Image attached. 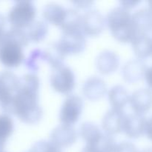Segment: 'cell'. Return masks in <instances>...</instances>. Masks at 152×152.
Segmentation results:
<instances>
[{
    "instance_id": "d6a6232c",
    "label": "cell",
    "mask_w": 152,
    "mask_h": 152,
    "mask_svg": "<svg viewBox=\"0 0 152 152\" xmlns=\"http://www.w3.org/2000/svg\"><path fill=\"white\" fill-rule=\"evenodd\" d=\"M141 152H152V148H147V149L143 150Z\"/></svg>"
},
{
    "instance_id": "30bf717a",
    "label": "cell",
    "mask_w": 152,
    "mask_h": 152,
    "mask_svg": "<svg viewBox=\"0 0 152 152\" xmlns=\"http://www.w3.org/2000/svg\"><path fill=\"white\" fill-rule=\"evenodd\" d=\"M147 120L143 114L134 113L126 114L123 126V132L132 139H137L145 132Z\"/></svg>"
},
{
    "instance_id": "836d02e7",
    "label": "cell",
    "mask_w": 152,
    "mask_h": 152,
    "mask_svg": "<svg viewBox=\"0 0 152 152\" xmlns=\"http://www.w3.org/2000/svg\"><path fill=\"white\" fill-rule=\"evenodd\" d=\"M148 4H149L150 6V10H152V1H148Z\"/></svg>"
},
{
    "instance_id": "3957f363",
    "label": "cell",
    "mask_w": 152,
    "mask_h": 152,
    "mask_svg": "<svg viewBox=\"0 0 152 152\" xmlns=\"http://www.w3.org/2000/svg\"><path fill=\"white\" fill-rule=\"evenodd\" d=\"M29 40L24 30L15 29L10 34V39L0 48V61L10 68L17 67L24 59L23 48L28 45Z\"/></svg>"
},
{
    "instance_id": "ac0fdd59",
    "label": "cell",
    "mask_w": 152,
    "mask_h": 152,
    "mask_svg": "<svg viewBox=\"0 0 152 152\" xmlns=\"http://www.w3.org/2000/svg\"><path fill=\"white\" fill-rule=\"evenodd\" d=\"M42 53L43 59L48 62L53 69L63 65V61L66 57V54L64 53L58 42L49 45Z\"/></svg>"
},
{
    "instance_id": "1f68e13d",
    "label": "cell",
    "mask_w": 152,
    "mask_h": 152,
    "mask_svg": "<svg viewBox=\"0 0 152 152\" xmlns=\"http://www.w3.org/2000/svg\"><path fill=\"white\" fill-rule=\"evenodd\" d=\"M77 3H78V4H77V7H89V4H92V2L91 1V2H88V1H77Z\"/></svg>"
},
{
    "instance_id": "9c48e42d",
    "label": "cell",
    "mask_w": 152,
    "mask_h": 152,
    "mask_svg": "<svg viewBox=\"0 0 152 152\" xmlns=\"http://www.w3.org/2000/svg\"><path fill=\"white\" fill-rule=\"evenodd\" d=\"M77 140V133L72 126L61 124L55 128L50 135V141L59 148L72 145Z\"/></svg>"
},
{
    "instance_id": "6da1fadb",
    "label": "cell",
    "mask_w": 152,
    "mask_h": 152,
    "mask_svg": "<svg viewBox=\"0 0 152 152\" xmlns=\"http://www.w3.org/2000/svg\"><path fill=\"white\" fill-rule=\"evenodd\" d=\"M39 91V77L35 74H26L19 80L18 90L10 103L12 111L27 124H37L42 117Z\"/></svg>"
},
{
    "instance_id": "8992f818",
    "label": "cell",
    "mask_w": 152,
    "mask_h": 152,
    "mask_svg": "<svg viewBox=\"0 0 152 152\" xmlns=\"http://www.w3.org/2000/svg\"><path fill=\"white\" fill-rule=\"evenodd\" d=\"M83 100L75 94L68 95L64 100L59 111V121L62 124L73 126L80 119L83 110Z\"/></svg>"
},
{
    "instance_id": "ffe728a7",
    "label": "cell",
    "mask_w": 152,
    "mask_h": 152,
    "mask_svg": "<svg viewBox=\"0 0 152 152\" xmlns=\"http://www.w3.org/2000/svg\"><path fill=\"white\" fill-rule=\"evenodd\" d=\"M135 54L140 59L152 55V38L148 34H138L132 41Z\"/></svg>"
},
{
    "instance_id": "5bb4252c",
    "label": "cell",
    "mask_w": 152,
    "mask_h": 152,
    "mask_svg": "<svg viewBox=\"0 0 152 152\" xmlns=\"http://www.w3.org/2000/svg\"><path fill=\"white\" fill-rule=\"evenodd\" d=\"M120 64L119 57L114 52L105 50L98 55L96 67L102 74H110L117 71Z\"/></svg>"
},
{
    "instance_id": "4fadbf2b",
    "label": "cell",
    "mask_w": 152,
    "mask_h": 152,
    "mask_svg": "<svg viewBox=\"0 0 152 152\" xmlns=\"http://www.w3.org/2000/svg\"><path fill=\"white\" fill-rule=\"evenodd\" d=\"M82 89L83 95L91 101L101 99L107 91L105 83L98 77H91L88 79Z\"/></svg>"
},
{
    "instance_id": "4316f807",
    "label": "cell",
    "mask_w": 152,
    "mask_h": 152,
    "mask_svg": "<svg viewBox=\"0 0 152 152\" xmlns=\"http://www.w3.org/2000/svg\"><path fill=\"white\" fill-rule=\"evenodd\" d=\"M39 59H43V53L42 50L37 49L34 50L31 53V56L28 58L27 65L28 66V68L32 70L33 71H37V67H38V61Z\"/></svg>"
},
{
    "instance_id": "52a82bcc",
    "label": "cell",
    "mask_w": 152,
    "mask_h": 152,
    "mask_svg": "<svg viewBox=\"0 0 152 152\" xmlns=\"http://www.w3.org/2000/svg\"><path fill=\"white\" fill-rule=\"evenodd\" d=\"M58 42L66 56L79 54L86 47V37L81 29L62 31Z\"/></svg>"
},
{
    "instance_id": "d4e9b609",
    "label": "cell",
    "mask_w": 152,
    "mask_h": 152,
    "mask_svg": "<svg viewBox=\"0 0 152 152\" xmlns=\"http://www.w3.org/2000/svg\"><path fill=\"white\" fill-rule=\"evenodd\" d=\"M13 129V120L6 115H0V149L4 147Z\"/></svg>"
},
{
    "instance_id": "e0dca14e",
    "label": "cell",
    "mask_w": 152,
    "mask_h": 152,
    "mask_svg": "<svg viewBox=\"0 0 152 152\" xmlns=\"http://www.w3.org/2000/svg\"><path fill=\"white\" fill-rule=\"evenodd\" d=\"M67 9L56 3H50L44 7L42 16L46 22L60 27L66 15Z\"/></svg>"
},
{
    "instance_id": "f1b7e54d",
    "label": "cell",
    "mask_w": 152,
    "mask_h": 152,
    "mask_svg": "<svg viewBox=\"0 0 152 152\" xmlns=\"http://www.w3.org/2000/svg\"><path fill=\"white\" fill-rule=\"evenodd\" d=\"M139 3V1H123L120 2L121 4V7H124L126 10H129V9H132V7H134L135 5Z\"/></svg>"
},
{
    "instance_id": "5b68a950",
    "label": "cell",
    "mask_w": 152,
    "mask_h": 152,
    "mask_svg": "<svg viewBox=\"0 0 152 152\" xmlns=\"http://www.w3.org/2000/svg\"><path fill=\"white\" fill-rule=\"evenodd\" d=\"M50 81L53 90L62 94H68L75 87L74 72L69 67L64 65L53 68Z\"/></svg>"
},
{
    "instance_id": "9a60e30c",
    "label": "cell",
    "mask_w": 152,
    "mask_h": 152,
    "mask_svg": "<svg viewBox=\"0 0 152 152\" xmlns=\"http://www.w3.org/2000/svg\"><path fill=\"white\" fill-rule=\"evenodd\" d=\"M146 66L141 59H132L129 61L123 66V77L126 82L134 83L139 81L145 76L146 72Z\"/></svg>"
},
{
    "instance_id": "ba28073f",
    "label": "cell",
    "mask_w": 152,
    "mask_h": 152,
    "mask_svg": "<svg viewBox=\"0 0 152 152\" xmlns=\"http://www.w3.org/2000/svg\"><path fill=\"white\" fill-rule=\"evenodd\" d=\"M106 24V19L98 10H91L86 12L82 18L81 29L85 35L96 37L99 35Z\"/></svg>"
},
{
    "instance_id": "603a6c76",
    "label": "cell",
    "mask_w": 152,
    "mask_h": 152,
    "mask_svg": "<svg viewBox=\"0 0 152 152\" xmlns=\"http://www.w3.org/2000/svg\"><path fill=\"white\" fill-rule=\"evenodd\" d=\"M102 134L99 128L91 122H86L80 128V137L87 144L96 142Z\"/></svg>"
},
{
    "instance_id": "44dd1931",
    "label": "cell",
    "mask_w": 152,
    "mask_h": 152,
    "mask_svg": "<svg viewBox=\"0 0 152 152\" xmlns=\"http://www.w3.org/2000/svg\"><path fill=\"white\" fill-rule=\"evenodd\" d=\"M108 100L112 108L123 110V107L130 101V96L126 88L116 86L108 91Z\"/></svg>"
},
{
    "instance_id": "484cf974",
    "label": "cell",
    "mask_w": 152,
    "mask_h": 152,
    "mask_svg": "<svg viewBox=\"0 0 152 152\" xmlns=\"http://www.w3.org/2000/svg\"><path fill=\"white\" fill-rule=\"evenodd\" d=\"M30 152H62L60 148L53 145L50 141L40 140L32 146Z\"/></svg>"
},
{
    "instance_id": "f546056e",
    "label": "cell",
    "mask_w": 152,
    "mask_h": 152,
    "mask_svg": "<svg viewBox=\"0 0 152 152\" xmlns=\"http://www.w3.org/2000/svg\"><path fill=\"white\" fill-rule=\"evenodd\" d=\"M145 134L148 139L152 140V117L148 120H147L146 128H145Z\"/></svg>"
},
{
    "instance_id": "cb8c5ba5",
    "label": "cell",
    "mask_w": 152,
    "mask_h": 152,
    "mask_svg": "<svg viewBox=\"0 0 152 152\" xmlns=\"http://www.w3.org/2000/svg\"><path fill=\"white\" fill-rule=\"evenodd\" d=\"M82 18L83 15L78 10L72 8L67 9L65 18L60 26L61 29L62 31L81 29Z\"/></svg>"
},
{
    "instance_id": "e575fe53",
    "label": "cell",
    "mask_w": 152,
    "mask_h": 152,
    "mask_svg": "<svg viewBox=\"0 0 152 152\" xmlns=\"http://www.w3.org/2000/svg\"><path fill=\"white\" fill-rule=\"evenodd\" d=\"M29 152H30V151H29Z\"/></svg>"
},
{
    "instance_id": "277c9868",
    "label": "cell",
    "mask_w": 152,
    "mask_h": 152,
    "mask_svg": "<svg viewBox=\"0 0 152 152\" xmlns=\"http://www.w3.org/2000/svg\"><path fill=\"white\" fill-rule=\"evenodd\" d=\"M37 9L31 1H18L9 13V21L15 29L25 30L35 22Z\"/></svg>"
},
{
    "instance_id": "d6986e66",
    "label": "cell",
    "mask_w": 152,
    "mask_h": 152,
    "mask_svg": "<svg viewBox=\"0 0 152 152\" xmlns=\"http://www.w3.org/2000/svg\"><path fill=\"white\" fill-rule=\"evenodd\" d=\"M116 145L117 144L113 136L103 134L96 142L86 144L82 152H114Z\"/></svg>"
},
{
    "instance_id": "83f0119b",
    "label": "cell",
    "mask_w": 152,
    "mask_h": 152,
    "mask_svg": "<svg viewBox=\"0 0 152 152\" xmlns=\"http://www.w3.org/2000/svg\"><path fill=\"white\" fill-rule=\"evenodd\" d=\"M114 152H138L136 146L130 142H122L117 144Z\"/></svg>"
},
{
    "instance_id": "7402d4cb",
    "label": "cell",
    "mask_w": 152,
    "mask_h": 152,
    "mask_svg": "<svg viewBox=\"0 0 152 152\" xmlns=\"http://www.w3.org/2000/svg\"><path fill=\"white\" fill-rule=\"evenodd\" d=\"M24 31L29 41L39 42L47 36L48 26L47 22L44 21H35Z\"/></svg>"
},
{
    "instance_id": "7c38bea8",
    "label": "cell",
    "mask_w": 152,
    "mask_h": 152,
    "mask_svg": "<svg viewBox=\"0 0 152 152\" xmlns=\"http://www.w3.org/2000/svg\"><path fill=\"white\" fill-rule=\"evenodd\" d=\"M129 102L134 113L145 114L152 108V91L148 88L139 89L132 94Z\"/></svg>"
},
{
    "instance_id": "4dcf8cb0",
    "label": "cell",
    "mask_w": 152,
    "mask_h": 152,
    "mask_svg": "<svg viewBox=\"0 0 152 152\" xmlns=\"http://www.w3.org/2000/svg\"><path fill=\"white\" fill-rule=\"evenodd\" d=\"M145 77V80H146L147 84H148V86L152 89V66L148 68V69L146 70Z\"/></svg>"
},
{
    "instance_id": "7a4b0ae2",
    "label": "cell",
    "mask_w": 152,
    "mask_h": 152,
    "mask_svg": "<svg viewBox=\"0 0 152 152\" xmlns=\"http://www.w3.org/2000/svg\"><path fill=\"white\" fill-rule=\"evenodd\" d=\"M106 24L113 37L122 42H132L136 37L132 14L123 7H117L108 13Z\"/></svg>"
},
{
    "instance_id": "2e32d148",
    "label": "cell",
    "mask_w": 152,
    "mask_h": 152,
    "mask_svg": "<svg viewBox=\"0 0 152 152\" xmlns=\"http://www.w3.org/2000/svg\"><path fill=\"white\" fill-rule=\"evenodd\" d=\"M132 22L138 34H148L152 30V10L150 9H140L132 14Z\"/></svg>"
},
{
    "instance_id": "8fae6325",
    "label": "cell",
    "mask_w": 152,
    "mask_h": 152,
    "mask_svg": "<svg viewBox=\"0 0 152 152\" xmlns=\"http://www.w3.org/2000/svg\"><path fill=\"white\" fill-rule=\"evenodd\" d=\"M126 114L123 110L111 108L104 116L102 126L105 134L113 136L123 132Z\"/></svg>"
}]
</instances>
